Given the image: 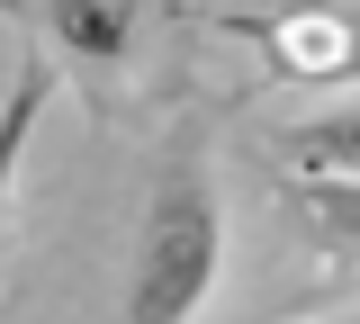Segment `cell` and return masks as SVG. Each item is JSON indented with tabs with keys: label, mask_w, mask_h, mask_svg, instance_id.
Instances as JSON below:
<instances>
[{
	"label": "cell",
	"mask_w": 360,
	"mask_h": 324,
	"mask_svg": "<svg viewBox=\"0 0 360 324\" xmlns=\"http://www.w3.org/2000/svg\"><path fill=\"white\" fill-rule=\"evenodd\" d=\"M225 271V189L217 153L198 127H180L153 153V181L127 226V271H117V324H198Z\"/></svg>",
	"instance_id": "cell-1"
},
{
	"label": "cell",
	"mask_w": 360,
	"mask_h": 324,
	"mask_svg": "<svg viewBox=\"0 0 360 324\" xmlns=\"http://www.w3.org/2000/svg\"><path fill=\"white\" fill-rule=\"evenodd\" d=\"M234 46L270 63V82L360 91V9H279V18H217Z\"/></svg>",
	"instance_id": "cell-2"
},
{
	"label": "cell",
	"mask_w": 360,
	"mask_h": 324,
	"mask_svg": "<svg viewBox=\"0 0 360 324\" xmlns=\"http://www.w3.org/2000/svg\"><path fill=\"white\" fill-rule=\"evenodd\" d=\"M9 18H18V37L54 72H82V82L127 72L135 37H144V9L135 0H45V9H9Z\"/></svg>",
	"instance_id": "cell-3"
},
{
	"label": "cell",
	"mask_w": 360,
	"mask_h": 324,
	"mask_svg": "<svg viewBox=\"0 0 360 324\" xmlns=\"http://www.w3.org/2000/svg\"><path fill=\"white\" fill-rule=\"evenodd\" d=\"M270 153L288 162V181H360V91L270 127Z\"/></svg>",
	"instance_id": "cell-4"
},
{
	"label": "cell",
	"mask_w": 360,
	"mask_h": 324,
	"mask_svg": "<svg viewBox=\"0 0 360 324\" xmlns=\"http://www.w3.org/2000/svg\"><path fill=\"white\" fill-rule=\"evenodd\" d=\"M288 216L324 261L360 271V181H288Z\"/></svg>",
	"instance_id": "cell-5"
},
{
	"label": "cell",
	"mask_w": 360,
	"mask_h": 324,
	"mask_svg": "<svg viewBox=\"0 0 360 324\" xmlns=\"http://www.w3.org/2000/svg\"><path fill=\"white\" fill-rule=\"evenodd\" d=\"M54 82H63V72H54L37 46L18 54V82H9V99H0V216H9V189H18V162H27V136H37Z\"/></svg>",
	"instance_id": "cell-6"
},
{
	"label": "cell",
	"mask_w": 360,
	"mask_h": 324,
	"mask_svg": "<svg viewBox=\"0 0 360 324\" xmlns=\"http://www.w3.org/2000/svg\"><path fill=\"white\" fill-rule=\"evenodd\" d=\"M315 324H360V306H333V316H315Z\"/></svg>",
	"instance_id": "cell-7"
}]
</instances>
